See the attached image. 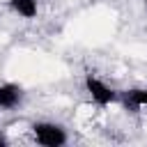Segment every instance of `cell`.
Returning <instances> with one entry per match:
<instances>
[{
	"label": "cell",
	"instance_id": "cell-1",
	"mask_svg": "<svg viewBox=\"0 0 147 147\" xmlns=\"http://www.w3.org/2000/svg\"><path fill=\"white\" fill-rule=\"evenodd\" d=\"M30 133H32V140L41 147H62L69 142V136H67V129L57 122H34L30 126Z\"/></svg>",
	"mask_w": 147,
	"mask_h": 147
},
{
	"label": "cell",
	"instance_id": "cell-2",
	"mask_svg": "<svg viewBox=\"0 0 147 147\" xmlns=\"http://www.w3.org/2000/svg\"><path fill=\"white\" fill-rule=\"evenodd\" d=\"M83 85H85V92H87V96L96 103V106H101V108H106V106H113L115 101H119V94L108 85V83H103L99 76H94V74H85V78H83Z\"/></svg>",
	"mask_w": 147,
	"mask_h": 147
},
{
	"label": "cell",
	"instance_id": "cell-3",
	"mask_svg": "<svg viewBox=\"0 0 147 147\" xmlns=\"http://www.w3.org/2000/svg\"><path fill=\"white\" fill-rule=\"evenodd\" d=\"M23 87L16 83H0V110H14L23 103Z\"/></svg>",
	"mask_w": 147,
	"mask_h": 147
},
{
	"label": "cell",
	"instance_id": "cell-4",
	"mask_svg": "<svg viewBox=\"0 0 147 147\" xmlns=\"http://www.w3.org/2000/svg\"><path fill=\"white\" fill-rule=\"evenodd\" d=\"M119 101H122L124 110L138 113V110L147 108V87H129V90L122 92Z\"/></svg>",
	"mask_w": 147,
	"mask_h": 147
},
{
	"label": "cell",
	"instance_id": "cell-5",
	"mask_svg": "<svg viewBox=\"0 0 147 147\" xmlns=\"http://www.w3.org/2000/svg\"><path fill=\"white\" fill-rule=\"evenodd\" d=\"M7 5H9V9H11L16 16H21V18H34L37 11H39L37 0H7Z\"/></svg>",
	"mask_w": 147,
	"mask_h": 147
},
{
	"label": "cell",
	"instance_id": "cell-6",
	"mask_svg": "<svg viewBox=\"0 0 147 147\" xmlns=\"http://www.w3.org/2000/svg\"><path fill=\"white\" fill-rule=\"evenodd\" d=\"M5 145H7V138H5L2 133H0V147H5Z\"/></svg>",
	"mask_w": 147,
	"mask_h": 147
},
{
	"label": "cell",
	"instance_id": "cell-7",
	"mask_svg": "<svg viewBox=\"0 0 147 147\" xmlns=\"http://www.w3.org/2000/svg\"><path fill=\"white\" fill-rule=\"evenodd\" d=\"M142 5H145V7H147V0H142Z\"/></svg>",
	"mask_w": 147,
	"mask_h": 147
}]
</instances>
